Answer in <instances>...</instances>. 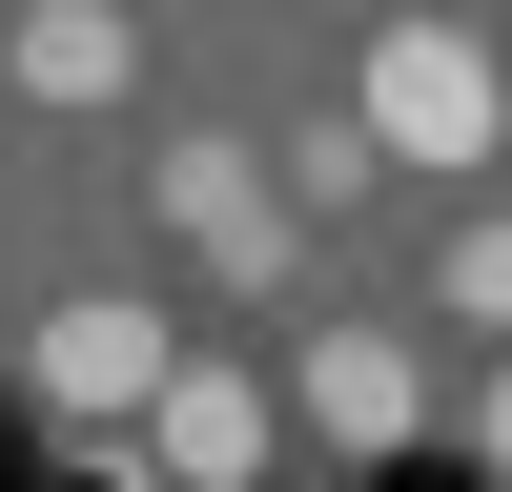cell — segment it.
I'll list each match as a JSON object with an SVG mask.
<instances>
[{"mask_svg": "<svg viewBox=\"0 0 512 492\" xmlns=\"http://www.w3.org/2000/svg\"><path fill=\"white\" fill-rule=\"evenodd\" d=\"M349 144H369V164H492V144H512L492 41H472V21H390V41L349 62Z\"/></svg>", "mask_w": 512, "mask_h": 492, "instance_id": "cell-1", "label": "cell"}, {"mask_svg": "<svg viewBox=\"0 0 512 492\" xmlns=\"http://www.w3.org/2000/svg\"><path fill=\"white\" fill-rule=\"evenodd\" d=\"M21 369H41V410H62V431H144V410H164V369H185V328H164L144 287H62Z\"/></svg>", "mask_w": 512, "mask_h": 492, "instance_id": "cell-2", "label": "cell"}, {"mask_svg": "<svg viewBox=\"0 0 512 492\" xmlns=\"http://www.w3.org/2000/svg\"><path fill=\"white\" fill-rule=\"evenodd\" d=\"M144 205H164V246H185V267H226V287H287V226H308L226 123H185V144L144 164Z\"/></svg>", "mask_w": 512, "mask_h": 492, "instance_id": "cell-3", "label": "cell"}, {"mask_svg": "<svg viewBox=\"0 0 512 492\" xmlns=\"http://www.w3.org/2000/svg\"><path fill=\"white\" fill-rule=\"evenodd\" d=\"M287 431H328L349 472H369V451H410V431H431L410 328H308V349H287Z\"/></svg>", "mask_w": 512, "mask_h": 492, "instance_id": "cell-4", "label": "cell"}, {"mask_svg": "<svg viewBox=\"0 0 512 492\" xmlns=\"http://www.w3.org/2000/svg\"><path fill=\"white\" fill-rule=\"evenodd\" d=\"M144 472L164 492H246V472H267V390H246V369H164V410H144Z\"/></svg>", "mask_w": 512, "mask_h": 492, "instance_id": "cell-5", "label": "cell"}, {"mask_svg": "<svg viewBox=\"0 0 512 492\" xmlns=\"http://www.w3.org/2000/svg\"><path fill=\"white\" fill-rule=\"evenodd\" d=\"M0 82H21V103H123V82H144V21H123V0H41V21H0Z\"/></svg>", "mask_w": 512, "mask_h": 492, "instance_id": "cell-6", "label": "cell"}, {"mask_svg": "<svg viewBox=\"0 0 512 492\" xmlns=\"http://www.w3.org/2000/svg\"><path fill=\"white\" fill-rule=\"evenodd\" d=\"M431 308L451 328H512V205H472V226L431 246Z\"/></svg>", "mask_w": 512, "mask_h": 492, "instance_id": "cell-7", "label": "cell"}, {"mask_svg": "<svg viewBox=\"0 0 512 492\" xmlns=\"http://www.w3.org/2000/svg\"><path fill=\"white\" fill-rule=\"evenodd\" d=\"M472 451H492V472H512V349H492V390H472Z\"/></svg>", "mask_w": 512, "mask_h": 492, "instance_id": "cell-8", "label": "cell"}, {"mask_svg": "<svg viewBox=\"0 0 512 492\" xmlns=\"http://www.w3.org/2000/svg\"><path fill=\"white\" fill-rule=\"evenodd\" d=\"M0 21H41V0H0Z\"/></svg>", "mask_w": 512, "mask_h": 492, "instance_id": "cell-9", "label": "cell"}]
</instances>
